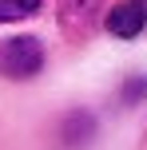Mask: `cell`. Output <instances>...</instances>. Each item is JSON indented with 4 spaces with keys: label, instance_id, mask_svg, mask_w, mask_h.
Returning <instances> with one entry per match:
<instances>
[{
    "label": "cell",
    "instance_id": "obj_1",
    "mask_svg": "<svg viewBox=\"0 0 147 150\" xmlns=\"http://www.w3.org/2000/svg\"><path fill=\"white\" fill-rule=\"evenodd\" d=\"M44 44L36 36H8L0 40V75L4 79H32L44 71Z\"/></svg>",
    "mask_w": 147,
    "mask_h": 150
},
{
    "label": "cell",
    "instance_id": "obj_4",
    "mask_svg": "<svg viewBox=\"0 0 147 150\" xmlns=\"http://www.w3.org/2000/svg\"><path fill=\"white\" fill-rule=\"evenodd\" d=\"M92 138H95V119L87 111H72L68 119L60 122V142L68 150H84Z\"/></svg>",
    "mask_w": 147,
    "mask_h": 150
},
{
    "label": "cell",
    "instance_id": "obj_2",
    "mask_svg": "<svg viewBox=\"0 0 147 150\" xmlns=\"http://www.w3.org/2000/svg\"><path fill=\"white\" fill-rule=\"evenodd\" d=\"M103 0H56V20H60V32L72 40V44H84L95 32V20H100Z\"/></svg>",
    "mask_w": 147,
    "mask_h": 150
},
{
    "label": "cell",
    "instance_id": "obj_5",
    "mask_svg": "<svg viewBox=\"0 0 147 150\" xmlns=\"http://www.w3.org/2000/svg\"><path fill=\"white\" fill-rule=\"evenodd\" d=\"M44 8V0H0V24H16V20H28Z\"/></svg>",
    "mask_w": 147,
    "mask_h": 150
},
{
    "label": "cell",
    "instance_id": "obj_3",
    "mask_svg": "<svg viewBox=\"0 0 147 150\" xmlns=\"http://www.w3.org/2000/svg\"><path fill=\"white\" fill-rule=\"evenodd\" d=\"M103 28L115 40H135L147 28V0H123V4H115L108 12V20H103Z\"/></svg>",
    "mask_w": 147,
    "mask_h": 150
},
{
    "label": "cell",
    "instance_id": "obj_6",
    "mask_svg": "<svg viewBox=\"0 0 147 150\" xmlns=\"http://www.w3.org/2000/svg\"><path fill=\"white\" fill-rule=\"evenodd\" d=\"M143 99H147V75L127 79L123 91H119V103H123V107H135V103H143Z\"/></svg>",
    "mask_w": 147,
    "mask_h": 150
}]
</instances>
